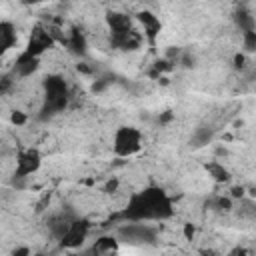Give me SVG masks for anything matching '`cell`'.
<instances>
[{"label":"cell","instance_id":"1","mask_svg":"<svg viewBox=\"0 0 256 256\" xmlns=\"http://www.w3.org/2000/svg\"><path fill=\"white\" fill-rule=\"evenodd\" d=\"M174 214L170 196L158 186H146L128 196L122 216L130 222H160Z\"/></svg>","mask_w":256,"mask_h":256},{"label":"cell","instance_id":"2","mask_svg":"<svg viewBox=\"0 0 256 256\" xmlns=\"http://www.w3.org/2000/svg\"><path fill=\"white\" fill-rule=\"evenodd\" d=\"M144 146V134L136 126H118L112 136V154L116 158H130Z\"/></svg>","mask_w":256,"mask_h":256},{"label":"cell","instance_id":"3","mask_svg":"<svg viewBox=\"0 0 256 256\" xmlns=\"http://www.w3.org/2000/svg\"><path fill=\"white\" fill-rule=\"evenodd\" d=\"M42 166V154L38 148H20L14 156V180H26L30 178L32 174H36Z\"/></svg>","mask_w":256,"mask_h":256},{"label":"cell","instance_id":"4","mask_svg":"<svg viewBox=\"0 0 256 256\" xmlns=\"http://www.w3.org/2000/svg\"><path fill=\"white\" fill-rule=\"evenodd\" d=\"M56 46V40L52 38L48 26L44 22H38L32 26L30 34H28V42H26V48L24 52L36 56V58H42L46 52H50L52 48Z\"/></svg>","mask_w":256,"mask_h":256},{"label":"cell","instance_id":"5","mask_svg":"<svg viewBox=\"0 0 256 256\" xmlns=\"http://www.w3.org/2000/svg\"><path fill=\"white\" fill-rule=\"evenodd\" d=\"M88 234H90V222L86 218H72L66 232L60 238V244L66 250H80L86 244Z\"/></svg>","mask_w":256,"mask_h":256},{"label":"cell","instance_id":"6","mask_svg":"<svg viewBox=\"0 0 256 256\" xmlns=\"http://www.w3.org/2000/svg\"><path fill=\"white\" fill-rule=\"evenodd\" d=\"M118 240H126L130 244H148L156 240V228L150 226L148 222H130L122 224L118 228Z\"/></svg>","mask_w":256,"mask_h":256},{"label":"cell","instance_id":"7","mask_svg":"<svg viewBox=\"0 0 256 256\" xmlns=\"http://www.w3.org/2000/svg\"><path fill=\"white\" fill-rule=\"evenodd\" d=\"M134 22H136V26L140 28L144 40H148L150 44H154L156 38H158V34H160V30H162L160 18H158L154 12H150V10H140V12H136Z\"/></svg>","mask_w":256,"mask_h":256},{"label":"cell","instance_id":"8","mask_svg":"<svg viewBox=\"0 0 256 256\" xmlns=\"http://www.w3.org/2000/svg\"><path fill=\"white\" fill-rule=\"evenodd\" d=\"M86 254L88 256H118L120 240L116 238V234H102L86 248Z\"/></svg>","mask_w":256,"mask_h":256},{"label":"cell","instance_id":"9","mask_svg":"<svg viewBox=\"0 0 256 256\" xmlns=\"http://www.w3.org/2000/svg\"><path fill=\"white\" fill-rule=\"evenodd\" d=\"M40 64H42L40 58H36V56H32V54L22 50L16 56V60L12 62V74L16 78H30L40 70Z\"/></svg>","mask_w":256,"mask_h":256},{"label":"cell","instance_id":"10","mask_svg":"<svg viewBox=\"0 0 256 256\" xmlns=\"http://www.w3.org/2000/svg\"><path fill=\"white\" fill-rule=\"evenodd\" d=\"M18 44V28L12 20H0V58Z\"/></svg>","mask_w":256,"mask_h":256},{"label":"cell","instance_id":"11","mask_svg":"<svg viewBox=\"0 0 256 256\" xmlns=\"http://www.w3.org/2000/svg\"><path fill=\"white\" fill-rule=\"evenodd\" d=\"M204 168H206V172H208V178H212L216 184H228V182L232 180L230 170H228L220 160H210Z\"/></svg>","mask_w":256,"mask_h":256},{"label":"cell","instance_id":"12","mask_svg":"<svg viewBox=\"0 0 256 256\" xmlns=\"http://www.w3.org/2000/svg\"><path fill=\"white\" fill-rule=\"evenodd\" d=\"M234 20H236V26L240 28V34H244V32H254V30H256V20H254L252 12H248V10H244V8H240V12H236Z\"/></svg>","mask_w":256,"mask_h":256},{"label":"cell","instance_id":"13","mask_svg":"<svg viewBox=\"0 0 256 256\" xmlns=\"http://www.w3.org/2000/svg\"><path fill=\"white\" fill-rule=\"evenodd\" d=\"M8 122H10L12 126H16V128H24V126L28 124V114H26L24 110H20V108H14V110H10Z\"/></svg>","mask_w":256,"mask_h":256},{"label":"cell","instance_id":"14","mask_svg":"<svg viewBox=\"0 0 256 256\" xmlns=\"http://www.w3.org/2000/svg\"><path fill=\"white\" fill-rule=\"evenodd\" d=\"M14 84H16V76L12 72H6V74H0V96H6L14 90Z\"/></svg>","mask_w":256,"mask_h":256},{"label":"cell","instance_id":"15","mask_svg":"<svg viewBox=\"0 0 256 256\" xmlns=\"http://www.w3.org/2000/svg\"><path fill=\"white\" fill-rule=\"evenodd\" d=\"M240 38H242V48L246 52L256 50V30L254 32H244V34H240Z\"/></svg>","mask_w":256,"mask_h":256},{"label":"cell","instance_id":"16","mask_svg":"<svg viewBox=\"0 0 256 256\" xmlns=\"http://www.w3.org/2000/svg\"><path fill=\"white\" fill-rule=\"evenodd\" d=\"M214 208L220 210V212H230V210L234 208V200H232L230 196H218V198L214 200Z\"/></svg>","mask_w":256,"mask_h":256},{"label":"cell","instance_id":"17","mask_svg":"<svg viewBox=\"0 0 256 256\" xmlns=\"http://www.w3.org/2000/svg\"><path fill=\"white\" fill-rule=\"evenodd\" d=\"M102 192L104 194H116V192H120V180L116 176L108 178L106 184H104V188H102Z\"/></svg>","mask_w":256,"mask_h":256},{"label":"cell","instance_id":"18","mask_svg":"<svg viewBox=\"0 0 256 256\" xmlns=\"http://www.w3.org/2000/svg\"><path fill=\"white\" fill-rule=\"evenodd\" d=\"M232 60H234V68L236 70H244L246 68V54L244 52H236Z\"/></svg>","mask_w":256,"mask_h":256},{"label":"cell","instance_id":"19","mask_svg":"<svg viewBox=\"0 0 256 256\" xmlns=\"http://www.w3.org/2000/svg\"><path fill=\"white\" fill-rule=\"evenodd\" d=\"M12 256H32V252H30V246H26V244H22V246H16V248L12 250Z\"/></svg>","mask_w":256,"mask_h":256},{"label":"cell","instance_id":"20","mask_svg":"<svg viewBox=\"0 0 256 256\" xmlns=\"http://www.w3.org/2000/svg\"><path fill=\"white\" fill-rule=\"evenodd\" d=\"M228 256H252V252H250L248 248H244V246H238V248L230 250V252H228Z\"/></svg>","mask_w":256,"mask_h":256},{"label":"cell","instance_id":"21","mask_svg":"<svg viewBox=\"0 0 256 256\" xmlns=\"http://www.w3.org/2000/svg\"><path fill=\"white\" fill-rule=\"evenodd\" d=\"M194 232H196L194 224H192V222H186V224H184V236H186V240H192V238H194Z\"/></svg>","mask_w":256,"mask_h":256},{"label":"cell","instance_id":"22","mask_svg":"<svg viewBox=\"0 0 256 256\" xmlns=\"http://www.w3.org/2000/svg\"><path fill=\"white\" fill-rule=\"evenodd\" d=\"M200 256H220V254H218L214 248H202V250H200Z\"/></svg>","mask_w":256,"mask_h":256},{"label":"cell","instance_id":"23","mask_svg":"<svg viewBox=\"0 0 256 256\" xmlns=\"http://www.w3.org/2000/svg\"><path fill=\"white\" fill-rule=\"evenodd\" d=\"M66 256H88V254H86V250L80 248V250H68Z\"/></svg>","mask_w":256,"mask_h":256},{"label":"cell","instance_id":"24","mask_svg":"<svg viewBox=\"0 0 256 256\" xmlns=\"http://www.w3.org/2000/svg\"><path fill=\"white\" fill-rule=\"evenodd\" d=\"M0 138H2V136H0Z\"/></svg>","mask_w":256,"mask_h":256}]
</instances>
